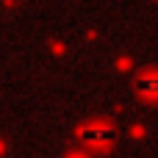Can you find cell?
Here are the masks:
<instances>
[{
    "label": "cell",
    "instance_id": "cell-1",
    "mask_svg": "<svg viewBox=\"0 0 158 158\" xmlns=\"http://www.w3.org/2000/svg\"><path fill=\"white\" fill-rule=\"evenodd\" d=\"M78 136H81L83 142H89V144H108L111 136H114V131H111L108 125L97 122V125H83Z\"/></svg>",
    "mask_w": 158,
    "mask_h": 158
},
{
    "label": "cell",
    "instance_id": "cell-2",
    "mask_svg": "<svg viewBox=\"0 0 158 158\" xmlns=\"http://www.w3.org/2000/svg\"><path fill=\"white\" fill-rule=\"evenodd\" d=\"M136 92L142 97H150V100H158V75H142L136 81Z\"/></svg>",
    "mask_w": 158,
    "mask_h": 158
}]
</instances>
